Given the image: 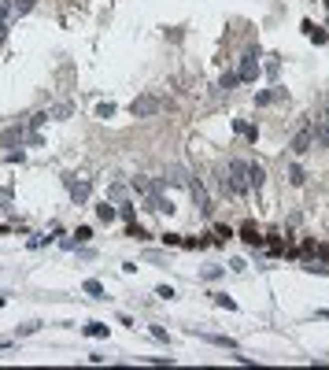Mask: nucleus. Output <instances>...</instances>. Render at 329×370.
<instances>
[{
  "instance_id": "f257e3e1",
  "label": "nucleus",
  "mask_w": 329,
  "mask_h": 370,
  "mask_svg": "<svg viewBox=\"0 0 329 370\" xmlns=\"http://www.w3.org/2000/svg\"><path fill=\"white\" fill-rule=\"evenodd\" d=\"M222 185L230 189L233 196H244V193L252 189V185H248V163H240V159H233V163L226 167V178H222Z\"/></svg>"
},
{
  "instance_id": "f03ea898",
  "label": "nucleus",
  "mask_w": 329,
  "mask_h": 370,
  "mask_svg": "<svg viewBox=\"0 0 329 370\" xmlns=\"http://www.w3.org/2000/svg\"><path fill=\"white\" fill-rule=\"evenodd\" d=\"M163 111V97L159 93H144V97H134V104H130V115L134 119H152Z\"/></svg>"
},
{
  "instance_id": "7ed1b4c3",
  "label": "nucleus",
  "mask_w": 329,
  "mask_h": 370,
  "mask_svg": "<svg viewBox=\"0 0 329 370\" xmlns=\"http://www.w3.org/2000/svg\"><path fill=\"white\" fill-rule=\"evenodd\" d=\"M63 185H67V193H70L74 204H86L89 193H92V182H89V178H78V174H63Z\"/></svg>"
},
{
  "instance_id": "20e7f679",
  "label": "nucleus",
  "mask_w": 329,
  "mask_h": 370,
  "mask_svg": "<svg viewBox=\"0 0 329 370\" xmlns=\"http://www.w3.org/2000/svg\"><path fill=\"white\" fill-rule=\"evenodd\" d=\"M189 193H192V200H196V207H200L204 215H211V211H214V207H211V196H208V189H204L200 178H192V182H189Z\"/></svg>"
},
{
  "instance_id": "39448f33",
  "label": "nucleus",
  "mask_w": 329,
  "mask_h": 370,
  "mask_svg": "<svg viewBox=\"0 0 329 370\" xmlns=\"http://www.w3.org/2000/svg\"><path fill=\"white\" fill-rule=\"evenodd\" d=\"M311 145H314V130L304 126V130L292 137V152H296V156H307V152H311Z\"/></svg>"
},
{
  "instance_id": "423d86ee",
  "label": "nucleus",
  "mask_w": 329,
  "mask_h": 370,
  "mask_svg": "<svg viewBox=\"0 0 329 370\" xmlns=\"http://www.w3.org/2000/svg\"><path fill=\"white\" fill-rule=\"evenodd\" d=\"M256 74H259V63H256V52H248L240 60V71H237V78L240 82H256Z\"/></svg>"
},
{
  "instance_id": "0eeeda50",
  "label": "nucleus",
  "mask_w": 329,
  "mask_h": 370,
  "mask_svg": "<svg viewBox=\"0 0 329 370\" xmlns=\"http://www.w3.org/2000/svg\"><path fill=\"white\" fill-rule=\"evenodd\" d=\"M15 141H18V145H22V141H30V134H26V126H8L4 134H0V145H4V148H12Z\"/></svg>"
},
{
  "instance_id": "6e6552de",
  "label": "nucleus",
  "mask_w": 329,
  "mask_h": 370,
  "mask_svg": "<svg viewBox=\"0 0 329 370\" xmlns=\"http://www.w3.org/2000/svg\"><path fill=\"white\" fill-rule=\"evenodd\" d=\"M285 97H288V93L281 89V85H274V89H266V93H256V108H270V104H278Z\"/></svg>"
},
{
  "instance_id": "1a4fd4ad",
  "label": "nucleus",
  "mask_w": 329,
  "mask_h": 370,
  "mask_svg": "<svg viewBox=\"0 0 329 370\" xmlns=\"http://www.w3.org/2000/svg\"><path fill=\"white\" fill-rule=\"evenodd\" d=\"M130 189H134V193H140L144 200L159 193V185H156V182H148V178H134V182H130Z\"/></svg>"
},
{
  "instance_id": "9d476101",
  "label": "nucleus",
  "mask_w": 329,
  "mask_h": 370,
  "mask_svg": "<svg viewBox=\"0 0 329 370\" xmlns=\"http://www.w3.org/2000/svg\"><path fill=\"white\" fill-rule=\"evenodd\" d=\"M148 207H152V211H159V215H174V211H178V207L166 200V196H159V193H156V196H148Z\"/></svg>"
},
{
  "instance_id": "9b49d317",
  "label": "nucleus",
  "mask_w": 329,
  "mask_h": 370,
  "mask_svg": "<svg viewBox=\"0 0 329 370\" xmlns=\"http://www.w3.org/2000/svg\"><path fill=\"white\" fill-rule=\"evenodd\" d=\"M240 241H244V244H252V248H259L262 237H259V230H256L252 222H244V226H240Z\"/></svg>"
},
{
  "instance_id": "f8f14e48",
  "label": "nucleus",
  "mask_w": 329,
  "mask_h": 370,
  "mask_svg": "<svg viewBox=\"0 0 329 370\" xmlns=\"http://www.w3.org/2000/svg\"><path fill=\"white\" fill-rule=\"evenodd\" d=\"M8 26H12V0H0V41L8 37Z\"/></svg>"
},
{
  "instance_id": "ddd939ff",
  "label": "nucleus",
  "mask_w": 329,
  "mask_h": 370,
  "mask_svg": "<svg viewBox=\"0 0 329 370\" xmlns=\"http://www.w3.org/2000/svg\"><path fill=\"white\" fill-rule=\"evenodd\" d=\"M311 130H314V145L329 148V122H326V119H318V122H314Z\"/></svg>"
},
{
  "instance_id": "4468645a",
  "label": "nucleus",
  "mask_w": 329,
  "mask_h": 370,
  "mask_svg": "<svg viewBox=\"0 0 329 370\" xmlns=\"http://www.w3.org/2000/svg\"><path fill=\"white\" fill-rule=\"evenodd\" d=\"M233 130H237V134H244L248 141L259 137V126H252V122H244V119H233Z\"/></svg>"
},
{
  "instance_id": "2eb2a0df",
  "label": "nucleus",
  "mask_w": 329,
  "mask_h": 370,
  "mask_svg": "<svg viewBox=\"0 0 329 370\" xmlns=\"http://www.w3.org/2000/svg\"><path fill=\"white\" fill-rule=\"evenodd\" d=\"M96 219H100V222H115V219H118V207L104 200V204L96 207Z\"/></svg>"
},
{
  "instance_id": "dca6fc26",
  "label": "nucleus",
  "mask_w": 329,
  "mask_h": 370,
  "mask_svg": "<svg viewBox=\"0 0 329 370\" xmlns=\"http://www.w3.org/2000/svg\"><path fill=\"white\" fill-rule=\"evenodd\" d=\"M262 182H266V174H262V167H259V163H248V185L262 189Z\"/></svg>"
},
{
  "instance_id": "f3484780",
  "label": "nucleus",
  "mask_w": 329,
  "mask_h": 370,
  "mask_svg": "<svg viewBox=\"0 0 329 370\" xmlns=\"http://www.w3.org/2000/svg\"><path fill=\"white\" fill-rule=\"evenodd\" d=\"M204 340H211V344H222V348H237V340L233 337H222V333H200Z\"/></svg>"
},
{
  "instance_id": "a211bd4d",
  "label": "nucleus",
  "mask_w": 329,
  "mask_h": 370,
  "mask_svg": "<svg viewBox=\"0 0 329 370\" xmlns=\"http://www.w3.org/2000/svg\"><path fill=\"white\" fill-rule=\"evenodd\" d=\"M288 182H292V185H304V182H307V170L300 167V163H292V167H288Z\"/></svg>"
},
{
  "instance_id": "6ab92c4d",
  "label": "nucleus",
  "mask_w": 329,
  "mask_h": 370,
  "mask_svg": "<svg viewBox=\"0 0 329 370\" xmlns=\"http://www.w3.org/2000/svg\"><path fill=\"white\" fill-rule=\"evenodd\" d=\"M304 30H307V37H311L314 45H322V41H326V30H322V26H314V23H304Z\"/></svg>"
},
{
  "instance_id": "aec40b11",
  "label": "nucleus",
  "mask_w": 329,
  "mask_h": 370,
  "mask_svg": "<svg viewBox=\"0 0 329 370\" xmlns=\"http://www.w3.org/2000/svg\"><path fill=\"white\" fill-rule=\"evenodd\" d=\"M82 333H86V337H108V326H104V322H89Z\"/></svg>"
},
{
  "instance_id": "412c9836",
  "label": "nucleus",
  "mask_w": 329,
  "mask_h": 370,
  "mask_svg": "<svg viewBox=\"0 0 329 370\" xmlns=\"http://www.w3.org/2000/svg\"><path fill=\"white\" fill-rule=\"evenodd\" d=\"M126 193H130V189H126V185H118V182H115V185H108V196H111V200H118V204H126Z\"/></svg>"
},
{
  "instance_id": "4be33fe9",
  "label": "nucleus",
  "mask_w": 329,
  "mask_h": 370,
  "mask_svg": "<svg viewBox=\"0 0 329 370\" xmlns=\"http://www.w3.org/2000/svg\"><path fill=\"white\" fill-rule=\"evenodd\" d=\"M214 303H218V307H226V311H237V300L226 296V292H214Z\"/></svg>"
},
{
  "instance_id": "5701e85b",
  "label": "nucleus",
  "mask_w": 329,
  "mask_h": 370,
  "mask_svg": "<svg viewBox=\"0 0 329 370\" xmlns=\"http://www.w3.org/2000/svg\"><path fill=\"white\" fill-rule=\"evenodd\" d=\"M34 8V0H12V15H26Z\"/></svg>"
},
{
  "instance_id": "b1692460",
  "label": "nucleus",
  "mask_w": 329,
  "mask_h": 370,
  "mask_svg": "<svg viewBox=\"0 0 329 370\" xmlns=\"http://www.w3.org/2000/svg\"><path fill=\"white\" fill-rule=\"evenodd\" d=\"M86 292H89V296H96V300H100V296H104V285H100L96 278H89V281H86Z\"/></svg>"
},
{
  "instance_id": "393cba45",
  "label": "nucleus",
  "mask_w": 329,
  "mask_h": 370,
  "mask_svg": "<svg viewBox=\"0 0 329 370\" xmlns=\"http://www.w3.org/2000/svg\"><path fill=\"white\" fill-rule=\"evenodd\" d=\"M237 82H240L237 74H233V71H226V74H222V82H218V89H233Z\"/></svg>"
},
{
  "instance_id": "a878e982",
  "label": "nucleus",
  "mask_w": 329,
  "mask_h": 370,
  "mask_svg": "<svg viewBox=\"0 0 329 370\" xmlns=\"http://www.w3.org/2000/svg\"><path fill=\"white\" fill-rule=\"evenodd\" d=\"M111 115H115V104H100V108H96V119H111Z\"/></svg>"
},
{
  "instance_id": "bb28decb",
  "label": "nucleus",
  "mask_w": 329,
  "mask_h": 370,
  "mask_svg": "<svg viewBox=\"0 0 329 370\" xmlns=\"http://www.w3.org/2000/svg\"><path fill=\"white\" fill-rule=\"evenodd\" d=\"M63 115H70V104H60V108L48 111V119H63Z\"/></svg>"
},
{
  "instance_id": "cd10ccee",
  "label": "nucleus",
  "mask_w": 329,
  "mask_h": 370,
  "mask_svg": "<svg viewBox=\"0 0 329 370\" xmlns=\"http://www.w3.org/2000/svg\"><path fill=\"white\" fill-rule=\"evenodd\" d=\"M130 237H134V241H148V233H144V230H140V226H137V222H130Z\"/></svg>"
},
{
  "instance_id": "c85d7f7f",
  "label": "nucleus",
  "mask_w": 329,
  "mask_h": 370,
  "mask_svg": "<svg viewBox=\"0 0 329 370\" xmlns=\"http://www.w3.org/2000/svg\"><path fill=\"white\" fill-rule=\"evenodd\" d=\"M214 237H218V241H230L233 230H230V226H214Z\"/></svg>"
},
{
  "instance_id": "c756f323",
  "label": "nucleus",
  "mask_w": 329,
  "mask_h": 370,
  "mask_svg": "<svg viewBox=\"0 0 329 370\" xmlns=\"http://www.w3.org/2000/svg\"><path fill=\"white\" fill-rule=\"evenodd\" d=\"M74 237H78V244H86L89 237H92V230H89V226H78V233H74Z\"/></svg>"
},
{
  "instance_id": "7c9ffc66",
  "label": "nucleus",
  "mask_w": 329,
  "mask_h": 370,
  "mask_svg": "<svg viewBox=\"0 0 329 370\" xmlns=\"http://www.w3.org/2000/svg\"><path fill=\"white\" fill-rule=\"evenodd\" d=\"M156 296H163V300H170V296H174V289H170V285H159V289H156Z\"/></svg>"
},
{
  "instance_id": "2f4dec72",
  "label": "nucleus",
  "mask_w": 329,
  "mask_h": 370,
  "mask_svg": "<svg viewBox=\"0 0 329 370\" xmlns=\"http://www.w3.org/2000/svg\"><path fill=\"white\" fill-rule=\"evenodd\" d=\"M218 274H222V267H208V270H204V278H208V281H214Z\"/></svg>"
},
{
  "instance_id": "473e14b6",
  "label": "nucleus",
  "mask_w": 329,
  "mask_h": 370,
  "mask_svg": "<svg viewBox=\"0 0 329 370\" xmlns=\"http://www.w3.org/2000/svg\"><path fill=\"white\" fill-rule=\"evenodd\" d=\"M304 270H311V274H326V278H329V267H314V263H311V267H304Z\"/></svg>"
},
{
  "instance_id": "72a5a7b5",
  "label": "nucleus",
  "mask_w": 329,
  "mask_h": 370,
  "mask_svg": "<svg viewBox=\"0 0 329 370\" xmlns=\"http://www.w3.org/2000/svg\"><path fill=\"white\" fill-rule=\"evenodd\" d=\"M314 318H326V322H329V307H326V311H314Z\"/></svg>"
},
{
  "instance_id": "f704fd0d",
  "label": "nucleus",
  "mask_w": 329,
  "mask_h": 370,
  "mask_svg": "<svg viewBox=\"0 0 329 370\" xmlns=\"http://www.w3.org/2000/svg\"><path fill=\"white\" fill-rule=\"evenodd\" d=\"M322 4H326V8H329V0H322Z\"/></svg>"
}]
</instances>
